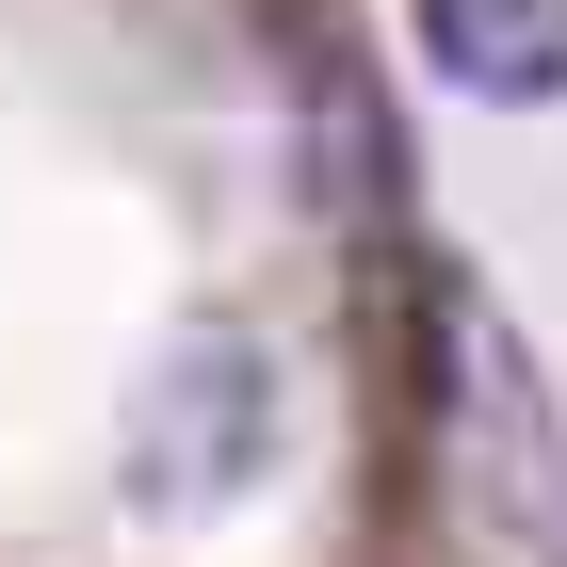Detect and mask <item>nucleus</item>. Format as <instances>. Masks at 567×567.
Returning <instances> with one entry per match:
<instances>
[{"mask_svg": "<svg viewBox=\"0 0 567 567\" xmlns=\"http://www.w3.org/2000/svg\"><path fill=\"white\" fill-rule=\"evenodd\" d=\"M454 486H471L503 535H551V519H567L551 405H535V373H519V341H503V324H454Z\"/></svg>", "mask_w": 567, "mask_h": 567, "instance_id": "f257e3e1", "label": "nucleus"}, {"mask_svg": "<svg viewBox=\"0 0 567 567\" xmlns=\"http://www.w3.org/2000/svg\"><path fill=\"white\" fill-rule=\"evenodd\" d=\"M405 33L454 97H503V114L567 97V0H405Z\"/></svg>", "mask_w": 567, "mask_h": 567, "instance_id": "f03ea898", "label": "nucleus"}, {"mask_svg": "<svg viewBox=\"0 0 567 567\" xmlns=\"http://www.w3.org/2000/svg\"><path fill=\"white\" fill-rule=\"evenodd\" d=\"M260 422H276V373L244 341H195L163 373V471H195V486H227V471H260Z\"/></svg>", "mask_w": 567, "mask_h": 567, "instance_id": "7ed1b4c3", "label": "nucleus"}]
</instances>
